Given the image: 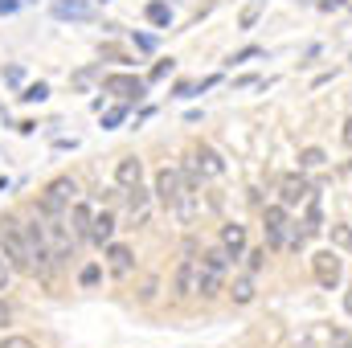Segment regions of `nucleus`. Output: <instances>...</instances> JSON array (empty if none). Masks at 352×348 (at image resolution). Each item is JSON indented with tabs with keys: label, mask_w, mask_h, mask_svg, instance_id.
Here are the masks:
<instances>
[{
	"label": "nucleus",
	"mask_w": 352,
	"mask_h": 348,
	"mask_svg": "<svg viewBox=\"0 0 352 348\" xmlns=\"http://www.w3.org/2000/svg\"><path fill=\"white\" fill-rule=\"evenodd\" d=\"M152 193H156V201H160L164 209H173L176 197L184 193V173H176V168H168V164H164V168L156 173V180H152Z\"/></svg>",
	"instance_id": "nucleus-5"
},
{
	"label": "nucleus",
	"mask_w": 352,
	"mask_h": 348,
	"mask_svg": "<svg viewBox=\"0 0 352 348\" xmlns=\"http://www.w3.org/2000/svg\"><path fill=\"white\" fill-rule=\"evenodd\" d=\"M123 115H127V107H115V111H107V115H102V127H119V123H123Z\"/></svg>",
	"instance_id": "nucleus-27"
},
{
	"label": "nucleus",
	"mask_w": 352,
	"mask_h": 348,
	"mask_svg": "<svg viewBox=\"0 0 352 348\" xmlns=\"http://www.w3.org/2000/svg\"><path fill=\"white\" fill-rule=\"evenodd\" d=\"M74 201H78L74 176H58V180H50L45 193H41V209H45V213H70Z\"/></svg>",
	"instance_id": "nucleus-2"
},
{
	"label": "nucleus",
	"mask_w": 352,
	"mask_h": 348,
	"mask_svg": "<svg viewBox=\"0 0 352 348\" xmlns=\"http://www.w3.org/2000/svg\"><path fill=\"white\" fill-rule=\"evenodd\" d=\"M45 98H50V87L45 83H33V87L21 90V102H45Z\"/></svg>",
	"instance_id": "nucleus-22"
},
{
	"label": "nucleus",
	"mask_w": 352,
	"mask_h": 348,
	"mask_svg": "<svg viewBox=\"0 0 352 348\" xmlns=\"http://www.w3.org/2000/svg\"><path fill=\"white\" fill-rule=\"evenodd\" d=\"M0 12H16V0H0Z\"/></svg>",
	"instance_id": "nucleus-35"
},
{
	"label": "nucleus",
	"mask_w": 352,
	"mask_h": 348,
	"mask_svg": "<svg viewBox=\"0 0 352 348\" xmlns=\"http://www.w3.org/2000/svg\"><path fill=\"white\" fill-rule=\"evenodd\" d=\"M258 12H263V0H254L250 8H242V29H250V25L258 21Z\"/></svg>",
	"instance_id": "nucleus-26"
},
{
	"label": "nucleus",
	"mask_w": 352,
	"mask_h": 348,
	"mask_svg": "<svg viewBox=\"0 0 352 348\" xmlns=\"http://www.w3.org/2000/svg\"><path fill=\"white\" fill-rule=\"evenodd\" d=\"M192 164H197L201 176H221L226 173V160H221L209 144H197V148H192Z\"/></svg>",
	"instance_id": "nucleus-13"
},
{
	"label": "nucleus",
	"mask_w": 352,
	"mask_h": 348,
	"mask_svg": "<svg viewBox=\"0 0 352 348\" xmlns=\"http://www.w3.org/2000/svg\"><path fill=\"white\" fill-rule=\"evenodd\" d=\"M4 324H12V303L0 295V328H4Z\"/></svg>",
	"instance_id": "nucleus-31"
},
{
	"label": "nucleus",
	"mask_w": 352,
	"mask_h": 348,
	"mask_svg": "<svg viewBox=\"0 0 352 348\" xmlns=\"http://www.w3.org/2000/svg\"><path fill=\"white\" fill-rule=\"evenodd\" d=\"M8 279H12V266H8L4 254H0V291H8Z\"/></svg>",
	"instance_id": "nucleus-30"
},
{
	"label": "nucleus",
	"mask_w": 352,
	"mask_h": 348,
	"mask_svg": "<svg viewBox=\"0 0 352 348\" xmlns=\"http://www.w3.org/2000/svg\"><path fill=\"white\" fill-rule=\"evenodd\" d=\"M263 266H266V250H250V254H246V270H250V274H258Z\"/></svg>",
	"instance_id": "nucleus-25"
},
{
	"label": "nucleus",
	"mask_w": 352,
	"mask_h": 348,
	"mask_svg": "<svg viewBox=\"0 0 352 348\" xmlns=\"http://www.w3.org/2000/svg\"><path fill=\"white\" fill-rule=\"evenodd\" d=\"M90 78H94V70H78V74H74V87H87Z\"/></svg>",
	"instance_id": "nucleus-32"
},
{
	"label": "nucleus",
	"mask_w": 352,
	"mask_h": 348,
	"mask_svg": "<svg viewBox=\"0 0 352 348\" xmlns=\"http://www.w3.org/2000/svg\"><path fill=\"white\" fill-rule=\"evenodd\" d=\"M230 299L234 303H254V274H242V279H234V291H230Z\"/></svg>",
	"instance_id": "nucleus-19"
},
{
	"label": "nucleus",
	"mask_w": 352,
	"mask_h": 348,
	"mask_svg": "<svg viewBox=\"0 0 352 348\" xmlns=\"http://www.w3.org/2000/svg\"><path fill=\"white\" fill-rule=\"evenodd\" d=\"M66 217H70V230H74V238H90V221H94V217H90V209L82 205V201H74Z\"/></svg>",
	"instance_id": "nucleus-18"
},
{
	"label": "nucleus",
	"mask_w": 352,
	"mask_h": 348,
	"mask_svg": "<svg viewBox=\"0 0 352 348\" xmlns=\"http://www.w3.org/2000/svg\"><path fill=\"white\" fill-rule=\"evenodd\" d=\"M344 312H349V320H352V283H349V291H344Z\"/></svg>",
	"instance_id": "nucleus-34"
},
{
	"label": "nucleus",
	"mask_w": 352,
	"mask_h": 348,
	"mask_svg": "<svg viewBox=\"0 0 352 348\" xmlns=\"http://www.w3.org/2000/svg\"><path fill=\"white\" fill-rule=\"evenodd\" d=\"M340 135H344V148L352 152V119H344V131H340Z\"/></svg>",
	"instance_id": "nucleus-33"
},
{
	"label": "nucleus",
	"mask_w": 352,
	"mask_h": 348,
	"mask_svg": "<svg viewBox=\"0 0 352 348\" xmlns=\"http://www.w3.org/2000/svg\"><path fill=\"white\" fill-rule=\"evenodd\" d=\"M263 230L270 246H283L287 234H291V221H287V205H266L263 209Z\"/></svg>",
	"instance_id": "nucleus-7"
},
{
	"label": "nucleus",
	"mask_w": 352,
	"mask_h": 348,
	"mask_svg": "<svg viewBox=\"0 0 352 348\" xmlns=\"http://www.w3.org/2000/svg\"><path fill=\"white\" fill-rule=\"evenodd\" d=\"M311 274H316V283L320 287H340V274H344V262H340V254L336 250H316L311 254Z\"/></svg>",
	"instance_id": "nucleus-4"
},
{
	"label": "nucleus",
	"mask_w": 352,
	"mask_h": 348,
	"mask_svg": "<svg viewBox=\"0 0 352 348\" xmlns=\"http://www.w3.org/2000/svg\"><path fill=\"white\" fill-rule=\"evenodd\" d=\"M197 270H201V262L197 259H180L176 279H173V291L180 295V299H192V295H197Z\"/></svg>",
	"instance_id": "nucleus-12"
},
{
	"label": "nucleus",
	"mask_w": 352,
	"mask_h": 348,
	"mask_svg": "<svg viewBox=\"0 0 352 348\" xmlns=\"http://www.w3.org/2000/svg\"><path fill=\"white\" fill-rule=\"evenodd\" d=\"M102 87L111 90V94H119V98H127V102H140L144 98V78H131V74H107L102 78Z\"/></svg>",
	"instance_id": "nucleus-9"
},
{
	"label": "nucleus",
	"mask_w": 352,
	"mask_h": 348,
	"mask_svg": "<svg viewBox=\"0 0 352 348\" xmlns=\"http://www.w3.org/2000/svg\"><path fill=\"white\" fill-rule=\"evenodd\" d=\"M324 160H328V156H324L320 148H303V152H299V168H320Z\"/></svg>",
	"instance_id": "nucleus-21"
},
{
	"label": "nucleus",
	"mask_w": 352,
	"mask_h": 348,
	"mask_svg": "<svg viewBox=\"0 0 352 348\" xmlns=\"http://www.w3.org/2000/svg\"><path fill=\"white\" fill-rule=\"evenodd\" d=\"M123 201H127V217H131V226H144L148 213H152V197H148V188H144V184L123 188Z\"/></svg>",
	"instance_id": "nucleus-10"
},
{
	"label": "nucleus",
	"mask_w": 352,
	"mask_h": 348,
	"mask_svg": "<svg viewBox=\"0 0 352 348\" xmlns=\"http://www.w3.org/2000/svg\"><path fill=\"white\" fill-rule=\"evenodd\" d=\"M115 184H119V188H135V184H144V164H140L135 156H123V160L115 164Z\"/></svg>",
	"instance_id": "nucleus-14"
},
{
	"label": "nucleus",
	"mask_w": 352,
	"mask_h": 348,
	"mask_svg": "<svg viewBox=\"0 0 352 348\" xmlns=\"http://www.w3.org/2000/svg\"><path fill=\"white\" fill-rule=\"evenodd\" d=\"M316 188L307 184V176L303 173H291V176H283V184H278V197H283V205L287 209H295V205H303L307 197H311Z\"/></svg>",
	"instance_id": "nucleus-8"
},
{
	"label": "nucleus",
	"mask_w": 352,
	"mask_h": 348,
	"mask_svg": "<svg viewBox=\"0 0 352 348\" xmlns=\"http://www.w3.org/2000/svg\"><path fill=\"white\" fill-rule=\"evenodd\" d=\"M332 242L344 246V250H352V226H332Z\"/></svg>",
	"instance_id": "nucleus-23"
},
{
	"label": "nucleus",
	"mask_w": 352,
	"mask_h": 348,
	"mask_svg": "<svg viewBox=\"0 0 352 348\" xmlns=\"http://www.w3.org/2000/svg\"><path fill=\"white\" fill-rule=\"evenodd\" d=\"M98 279H102V266H82V270H78V283H82V287H94Z\"/></svg>",
	"instance_id": "nucleus-24"
},
{
	"label": "nucleus",
	"mask_w": 352,
	"mask_h": 348,
	"mask_svg": "<svg viewBox=\"0 0 352 348\" xmlns=\"http://www.w3.org/2000/svg\"><path fill=\"white\" fill-rule=\"evenodd\" d=\"M197 262H201V259H197ZM221 279H226L221 270H213L209 262H201V270H197V295H201V299H213V295L221 291Z\"/></svg>",
	"instance_id": "nucleus-15"
},
{
	"label": "nucleus",
	"mask_w": 352,
	"mask_h": 348,
	"mask_svg": "<svg viewBox=\"0 0 352 348\" xmlns=\"http://www.w3.org/2000/svg\"><path fill=\"white\" fill-rule=\"evenodd\" d=\"M90 242H98V246H111L115 242V217L111 213H98L90 221Z\"/></svg>",
	"instance_id": "nucleus-17"
},
{
	"label": "nucleus",
	"mask_w": 352,
	"mask_h": 348,
	"mask_svg": "<svg viewBox=\"0 0 352 348\" xmlns=\"http://www.w3.org/2000/svg\"><path fill=\"white\" fill-rule=\"evenodd\" d=\"M148 21H152V25H173V8L160 4V0H152V4H148Z\"/></svg>",
	"instance_id": "nucleus-20"
},
{
	"label": "nucleus",
	"mask_w": 352,
	"mask_h": 348,
	"mask_svg": "<svg viewBox=\"0 0 352 348\" xmlns=\"http://www.w3.org/2000/svg\"><path fill=\"white\" fill-rule=\"evenodd\" d=\"M0 348H37V345H33L29 336H4V340H0Z\"/></svg>",
	"instance_id": "nucleus-29"
},
{
	"label": "nucleus",
	"mask_w": 352,
	"mask_h": 348,
	"mask_svg": "<svg viewBox=\"0 0 352 348\" xmlns=\"http://www.w3.org/2000/svg\"><path fill=\"white\" fill-rule=\"evenodd\" d=\"M316 234H324V213H320V197L311 193V197L303 201V221L295 226V234H291V242L299 246V242H307V238H316Z\"/></svg>",
	"instance_id": "nucleus-6"
},
{
	"label": "nucleus",
	"mask_w": 352,
	"mask_h": 348,
	"mask_svg": "<svg viewBox=\"0 0 352 348\" xmlns=\"http://www.w3.org/2000/svg\"><path fill=\"white\" fill-rule=\"evenodd\" d=\"M173 58H164V62H156V70H152V83H160V78H168V74H173Z\"/></svg>",
	"instance_id": "nucleus-28"
},
{
	"label": "nucleus",
	"mask_w": 352,
	"mask_h": 348,
	"mask_svg": "<svg viewBox=\"0 0 352 348\" xmlns=\"http://www.w3.org/2000/svg\"><path fill=\"white\" fill-rule=\"evenodd\" d=\"M107 270H111L115 279H127V274L135 270V254H131V246L111 242V246H107Z\"/></svg>",
	"instance_id": "nucleus-11"
},
{
	"label": "nucleus",
	"mask_w": 352,
	"mask_h": 348,
	"mask_svg": "<svg viewBox=\"0 0 352 348\" xmlns=\"http://www.w3.org/2000/svg\"><path fill=\"white\" fill-rule=\"evenodd\" d=\"M303 345L307 348H352V336L344 328H336V324H307V332H303Z\"/></svg>",
	"instance_id": "nucleus-3"
},
{
	"label": "nucleus",
	"mask_w": 352,
	"mask_h": 348,
	"mask_svg": "<svg viewBox=\"0 0 352 348\" xmlns=\"http://www.w3.org/2000/svg\"><path fill=\"white\" fill-rule=\"evenodd\" d=\"M0 254L8 259V266L16 274H33V259H29V238H25V226L16 217H4L0 221Z\"/></svg>",
	"instance_id": "nucleus-1"
},
{
	"label": "nucleus",
	"mask_w": 352,
	"mask_h": 348,
	"mask_svg": "<svg viewBox=\"0 0 352 348\" xmlns=\"http://www.w3.org/2000/svg\"><path fill=\"white\" fill-rule=\"evenodd\" d=\"M221 246H226L234 259H242V250H246V226L226 221V226H221Z\"/></svg>",
	"instance_id": "nucleus-16"
}]
</instances>
